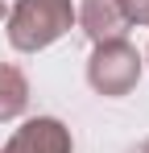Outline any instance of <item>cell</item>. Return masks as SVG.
<instances>
[{
  "label": "cell",
  "mask_w": 149,
  "mask_h": 153,
  "mask_svg": "<svg viewBox=\"0 0 149 153\" xmlns=\"http://www.w3.org/2000/svg\"><path fill=\"white\" fill-rule=\"evenodd\" d=\"M25 108H29V79H25V71L13 66V62H0V124L17 120Z\"/></svg>",
  "instance_id": "cell-5"
},
{
  "label": "cell",
  "mask_w": 149,
  "mask_h": 153,
  "mask_svg": "<svg viewBox=\"0 0 149 153\" xmlns=\"http://www.w3.org/2000/svg\"><path fill=\"white\" fill-rule=\"evenodd\" d=\"M74 25V0H17L8 8V46L21 54H37L66 37Z\"/></svg>",
  "instance_id": "cell-1"
},
{
  "label": "cell",
  "mask_w": 149,
  "mask_h": 153,
  "mask_svg": "<svg viewBox=\"0 0 149 153\" xmlns=\"http://www.w3.org/2000/svg\"><path fill=\"white\" fill-rule=\"evenodd\" d=\"M0 17H4V0H0Z\"/></svg>",
  "instance_id": "cell-8"
},
{
  "label": "cell",
  "mask_w": 149,
  "mask_h": 153,
  "mask_svg": "<svg viewBox=\"0 0 149 153\" xmlns=\"http://www.w3.org/2000/svg\"><path fill=\"white\" fill-rule=\"evenodd\" d=\"M141 71H145V58L137 54V46H128L124 37L91 46V58H87V83H91L95 95H108V100L128 95V91L141 83Z\"/></svg>",
  "instance_id": "cell-2"
},
{
  "label": "cell",
  "mask_w": 149,
  "mask_h": 153,
  "mask_svg": "<svg viewBox=\"0 0 149 153\" xmlns=\"http://www.w3.org/2000/svg\"><path fill=\"white\" fill-rule=\"evenodd\" d=\"M74 21H79L83 33L91 37V46L116 42V37L128 33V21H124V13H120L116 0H83V4L74 8Z\"/></svg>",
  "instance_id": "cell-4"
},
{
  "label": "cell",
  "mask_w": 149,
  "mask_h": 153,
  "mask_svg": "<svg viewBox=\"0 0 149 153\" xmlns=\"http://www.w3.org/2000/svg\"><path fill=\"white\" fill-rule=\"evenodd\" d=\"M0 153H4V149H0Z\"/></svg>",
  "instance_id": "cell-10"
},
{
  "label": "cell",
  "mask_w": 149,
  "mask_h": 153,
  "mask_svg": "<svg viewBox=\"0 0 149 153\" xmlns=\"http://www.w3.org/2000/svg\"><path fill=\"white\" fill-rule=\"evenodd\" d=\"M4 153H74V141L58 116H33L8 137Z\"/></svg>",
  "instance_id": "cell-3"
},
{
  "label": "cell",
  "mask_w": 149,
  "mask_h": 153,
  "mask_svg": "<svg viewBox=\"0 0 149 153\" xmlns=\"http://www.w3.org/2000/svg\"><path fill=\"white\" fill-rule=\"evenodd\" d=\"M141 153H149V141H145V145H141Z\"/></svg>",
  "instance_id": "cell-7"
},
{
  "label": "cell",
  "mask_w": 149,
  "mask_h": 153,
  "mask_svg": "<svg viewBox=\"0 0 149 153\" xmlns=\"http://www.w3.org/2000/svg\"><path fill=\"white\" fill-rule=\"evenodd\" d=\"M145 62H149V50H145Z\"/></svg>",
  "instance_id": "cell-9"
},
{
  "label": "cell",
  "mask_w": 149,
  "mask_h": 153,
  "mask_svg": "<svg viewBox=\"0 0 149 153\" xmlns=\"http://www.w3.org/2000/svg\"><path fill=\"white\" fill-rule=\"evenodd\" d=\"M116 4H120L128 29H133V25H149V0H116Z\"/></svg>",
  "instance_id": "cell-6"
}]
</instances>
